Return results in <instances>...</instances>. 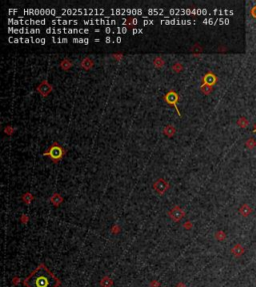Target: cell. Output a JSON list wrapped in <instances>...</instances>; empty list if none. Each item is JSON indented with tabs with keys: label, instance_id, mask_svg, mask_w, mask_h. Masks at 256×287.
I'll return each instance as SVG.
<instances>
[{
	"label": "cell",
	"instance_id": "6da1fadb",
	"mask_svg": "<svg viewBox=\"0 0 256 287\" xmlns=\"http://www.w3.org/2000/svg\"><path fill=\"white\" fill-rule=\"evenodd\" d=\"M60 284V279L53 274L44 263H40L23 279V285L25 287H59Z\"/></svg>",
	"mask_w": 256,
	"mask_h": 287
},
{
	"label": "cell",
	"instance_id": "7a4b0ae2",
	"mask_svg": "<svg viewBox=\"0 0 256 287\" xmlns=\"http://www.w3.org/2000/svg\"><path fill=\"white\" fill-rule=\"evenodd\" d=\"M62 13L67 15H89V16H93V15H101L104 13V9L100 8H63L62 9Z\"/></svg>",
	"mask_w": 256,
	"mask_h": 287
},
{
	"label": "cell",
	"instance_id": "3957f363",
	"mask_svg": "<svg viewBox=\"0 0 256 287\" xmlns=\"http://www.w3.org/2000/svg\"><path fill=\"white\" fill-rule=\"evenodd\" d=\"M63 149L60 146L58 145V143H54L53 145L50 146L49 149L46 152H44V155H49L52 160L57 161L63 157Z\"/></svg>",
	"mask_w": 256,
	"mask_h": 287
},
{
	"label": "cell",
	"instance_id": "277c9868",
	"mask_svg": "<svg viewBox=\"0 0 256 287\" xmlns=\"http://www.w3.org/2000/svg\"><path fill=\"white\" fill-rule=\"evenodd\" d=\"M168 215L175 222H179V221L185 216V211H184L180 206L177 205V206H174L172 209H170V211L168 212Z\"/></svg>",
	"mask_w": 256,
	"mask_h": 287
},
{
	"label": "cell",
	"instance_id": "5b68a950",
	"mask_svg": "<svg viewBox=\"0 0 256 287\" xmlns=\"http://www.w3.org/2000/svg\"><path fill=\"white\" fill-rule=\"evenodd\" d=\"M111 13L113 15H141L143 11L141 9H131V8H116L111 9Z\"/></svg>",
	"mask_w": 256,
	"mask_h": 287
},
{
	"label": "cell",
	"instance_id": "8992f818",
	"mask_svg": "<svg viewBox=\"0 0 256 287\" xmlns=\"http://www.w3.org/2000/svg\"><path fill=\"white\" fill-rule=\"evenodd\" d=\"M153 188L154 190L156 191L157 193L162 196V194L165 193V191L169 188V184L168 182L163 178H158L157 181L153 184Z\"/></svg>",
	"mask_w": 256,
	"mask_h": 287
},
{
	"label": "cell",
	"instance_id": "52a82bcc",
	"mask_svg": "<svg viewBox=\"0 0 256 287\" xmlns=\"http://www.w3.org/2000/svg\"><path fill=\"white\" fill-rule=\"evenodd\" d=\"M85 25H115L117 21L114 19H90L83 20Z\"/></svg>",
	"mask_w": 256,
	"mask_h": 287
},
{
	"label": "cell",
	"instance_id": "ba28073f",
	"mask_svg": "<svg viewBox=\"0 0 256 287\" xmlns=\"http://www.w3.org/2000/svg\"><path fill=\"white\" fill-rule=\"evenodd\" d=\"M8 32L13 33V34H38L40 33V29H29V28H13V27H9L8 28Z\"/></svg>",
	"mask_w": 256,
	"mask_h": 287
},
{
	"label": "cell",
	"instance_id": "9c48e42d",
	"mask_svg": "<svg viewBox=\"0 0 256 287\" xmlns=\"http://www.w3.org/2000/svg\"><path fill=\"white\" fill-rule=\"evenodd\" d=\"M164 99H165V101L167 102L168 104L173 105V106H174L175 108H176V110H177L178 114H179V115H180L179 110H178V109H177V107H176V103L178 102V95H177V93H175L174 91H170V92H168L167 94L165 95Z\"/></svg>",
	"mask_w": 256,
	"mask_h": 287
},
{
	"label": "cell",
	"instance_id": "30bf717a",
	"mask_svg": "<svg viewBox=\"0 0 256 287\" xmlns=\"http://www.w3.org/2000/svg\"><path fill=\"white\" fill-rule=\"evenodd\" d=\"M51 90H52L51 85H49L46 81H43V82L39 85V87H38V91H39V93L43 96V97H46Z\"/></svg>",
	"mask_w": 256,
	"mask_h": 287
},
{
	"label": "cell",
	"instance_id": "8fae6325",
	"mask_svg": "<svg viewBox=\"0 0 256 287\" xmlns=\"http://www.w3.org/2000/svg\"><path fill=\"white\" fill-rule=\"evenodd\" d=\"M216 81H217V78L214 76V74H212V73H207L203 77L204 85H206V86H212L213 84L216 83Z\"/></svg>",
	"mask_w": 256,
	"mask_h": 287
},
{
	"label": "cell",
	"instance_id": "7c38bea8",
	"mask_svg": "<svg viewBox=\"0 0 256 287\" xmlns=\"http://www.w3.org/2000/svg\"><path fill=\"white\" fill-rule=\"evenodd\" d=\"M52 24H58V25H69V24H73V25H77L78 24V21L77 20H66V19H60V18H58V19H55V20H52L51 21Z\"/></svg>",
	"mask_w": 256,
	"mask_h": 287
},
{
	"label": "cell",
	"instance_id": "4fadbf2b",
	"mask_svg": "<svg viewBox=\"0 0 256 287\" xmlns=\"http://www.w3.org/2000/svg\"><path fill=\"white\" fill-rule=\"evenodd\" d=\"M162 24H170V25H173V24H191L192 21L191 20H179V19H168V20H161Z\"/></svg>",
	"mask_w": 256,
	"mask_h": 287
},
{
	"label": "cell",
	"instance_id": "5bb4252c",
	"mask_svg": "<svg viewBox=\"0 0 256 287\" xmlns=\"http://www.w3.org/2000/svg\"><path fill=\"white\" fill-rule=\"evenodd\" d=\"M46 20L41 19V20H34V19H27L24 20V25H45Z\"/></svg>",
	"mask_w": 256,
	"mask_h": 287
},
{
	"label": "cell",
	"instance_id": "9a60e30c",
	"mask_svg": "<svg viewBox=\"0 0 256 287\" xmlns=\"http://www.w3.org/2000/svg\"><path fill=\"white\" fill-rule=\"evenodd\" d=\"M112 285H113V280L108 276H104L100 281L101 287H111Z\"/></svg>",
	"mask_w": 256,
	"mask_h": 287
},
{
	"label": "cell",
	"instance_id": "2e32d148",
	"mask_svg": "<svg viewBox=\"0 0 256 287\" xmlns=\"http://www.w3.org/2000/svg\"><path fill=\"white\" fill-rule=\"evenodd\" d=\"M62 197L59 196L58 193H54L53 196H51V199H50V201H51L53 204H54L55 206H58L60 203L62 202Z\"/></svg>",
	"mask_w": 256,
	"mask_h": 287
},
{
	"label": "cell",
	"instance_id": "e0dca14e",
	"mask_svg": "<svg viewBox=\"0 0 256 287\" xmlns=\"http://www.w3.org/2000/svg\"><path fill=\"white\" fill-rule=\"evenodd\" d=\"M128 31L126 27H115L112 29V34H125Z\"/></svg>",
	"mask_w": 256,
	"mask_h": 287
},
{
	"label": "cell",
	"instance_id": "ac0fdd59",
	"mask_svg": "<svg viewBox=\"0 0 256 287\" xmlns=\"http://www.w3.org/2000/svg\"><path fill=\"white\" fill-rule=\"evenodd\" d=\"M174 133H175V129H174L173 126L169 125V126H167V127H165V129H164V134L166 135V136L172 137V136L174 135Z\"/></svg>",
	"mask_w": 256,
	"mask_h": 287
},
{
	"label": "cell",
	"instance_id": "d6986e66",
	"mask_svg": "<svg viewBox=\"0 0 256 287\" xmlns=\"http://www.w3.org/2000/svg\"><path fill=\"white\" fill-rule=\"evenodd\" d=\"M8 23L11 24V25H24V20H23L22 18H18V19L9 18V19H8Z\"/></svg>",
	"mask_w": 256,
	"mask_h": 287
},
{
	"label": "cell",
	"instance_id": "ffe728a7",
	"mask_svg": "<svg viewBox=\"0 0 256 287\" xmlns=\"http://www.w3.org/2000/svg\"><path fill=\"white\" fill-rule=\"evenodd\" d=\"M250 212H251V208L249 207L248 205L247 204H244V205H242L241 206V208H240V213L243 215V216H247Z\"/></svg>",
	"mask_w": 256,
	"mask_h": 287
},
{
	"label": "cell",
	"instance_id": "44dd1931",
	"mask_svg": "<svg viewBox=\"0 0 256 287\" xmlns=\"http://www.w3.org/2000/svg\"><path fill=\"white\" fill-rule=\"evenodd\" d=\"M82 67H84L85 69H90L92 66H93V61L89 58H85L82 61Z\"/></svg>",
	"mask_w": 256,
	"mask_h": 287
},
{
	"label": "cell",
	"instance_id": "7402d4cb",
	"mask_svg": "<svg viewBox=\"0 0 256 287\" xmlns=\"http://www.w3.org/2000/svg\"><path fill=\"white\" fill-rule=\"evenodd\" d=\"M147 12H148V14H154V15H158V14H160V15H162L163 14V12H164V9L163 8H160V9H148L147 10Z\"/></svg>",
	"mask_w": 256,
	"mask_h": 287
},
{
	"label": "cell",
	"instance_id": "603a6c76",
	"mask_svg": "<svg viewBox=\"0 0 256 287\" xmlns=\"http://www.w3.org/2000/svg\"><path fill=\"white\" fill-rule=\"evenodd\" d=\"M255 146H256V142H255L254 139H249L246 142V146L249 149H252L253 148H255Z\"/></svg>",
	"mask_w": 256,
	"mask_h": 287
},
{
	"label": "cell",
	"instance_id": "cb8c5ba5",
	"mask_svg": "<svg viewBox=\"0 0 256 287\" xmlns=\"http://www.w3.org/2000/svg\"><path fill=\"white\" fill-rule=\"evenodd\" d=\"M72 41L74 43H83V44H88L89 39H83V38H73Z\"/></svg>",
	"mask_w": 256,
	"mask_h": 287
},
{
	"label": "cell",
	"instance_id": "d4e9b609",
	"mask_svg": "<svg viewBox=\"0 0 256 287\" xmlns=\"http://www.w3.org/2000/svg\"><path fill=\"white\" fill-rule=\"evenodd\" d=\"M32 199H33V196H32L29 193H25L24 196H23V201H24L25 203H27V204H28V203H30Z\"/></svg>",
	"mask_w": 256,
	"mask_h": 287
},
{
	"label": "cell",
	"instance_id": "484cf974",
	"mask_svg": "<svg viewBox=\"0 0 256 287\" xmlns=\"http://www.w3.org/2000/svg\"><path fill=\"white\" fill-rule=\"evenodd\" d=\"M237 124L240 126L241 128H246L247 125H248V121L245 118H241L239 121L237 122Z\"/></svg>",
	"mask_w": 256,
	"mask_h": 287
},
{
	"label": "cell",
	"instance_id": "4316f807",
	"mask_svg": "<svg viewBox=\"0 0 256 287\" xmlns=\"http://www.w3.org/2000/svg\"><path fill=\"white\" fill-rule=\"evenodd\" d=\"M52 42H54V43H67L68 39L67 38H55V37H52Z\"/></svg>",
	"mask_w": 256,
	"mask_h": 287
},
{
	"label": "cell",
	"instance_id": "83f0119b",
	"mask_svg": "<svg viewBox=\"0 0 256 287\" xmlns=\"http://www.w3.org/2000/svg\"><path fill=\"white\" fill-rule=\"evenodd\" d=\"M154 64H155L156 67H162V66L164 65V62H163V60L161 58H156L155 61H154Z\"/></svg>",
	"mask_w": 256,
	"mask_h": 287
},
{
	"label": "cell",
	"instance_id": "f1b7e54d",
	"mask_svg": "<svg viewBox=\"0 0 256 287\" xmlns=\"http://www.w3.org/2000/svg\"><path fill=\"white\" fill-rule=\"evenodd\" d=\"M70 63L67 61V60H65V61H63L62 62V68H64V69H68L70 67Z\"/></svg>",
	"mask_w": 256,
	"mask_h": 287
},
{
	"label": "cell",
	"instance_id": "f546056e",
	"mask_svg": "<svg viewBox=\"0 0 256 287\" xmlns=\"http://www.w3.org/2000/svg\"><path fill=\"white\" fill-rule=\"evenodd\" d=\"M250 14H251V16H252L253 18H255V19H256V5L251 9V11H250Z\"/></svg>",
	"mask_w": 256,
	"mask_h": 287
},
{
	"label": "cell",
	"instance_id": "4dcf8cb0",
	"mask_svg": "<svg viewBox=\"0 0 256 287\" xmlns=\"http://www.w3.org/2000/svg\"><path fill=\"white\" fill-rule=\"evenodd\" d=\"M153 23H154L153 20H148V19H144L143 20L144 25H151V24H153Z\"/></svg>",
	"mask_w": 256,
	"mask_h": 287
},
{
	"label": "cell",
	"instance_id": "1f68e13d",
	"mask_svg": "<svg viewBox=\"0 0 256 287\" xmlns=\"http://www.w3.org/2000/svg\"><path fill=\"white\" fill-rule=\"evenodd\" d=\"M104 32L107 33V34L112 33V28H110V27H106V28H104Z\"/></svg>",
	"mask_w": 256,
	"mask_h": 287
},
{
	"label": "cell",
	"instance_id": "d6a6232c",
	"mask_svg": "<svg viewBox=\"0 0 256 287\" xmlns=\"http://www.w3.org/2000/svg\"><path fill=\"white\" fill-rule=\"evenodd\" d=\"M143 30L142 29H134L133 30V34H138V33H142Z\"/></svg>",
	"mask_w": 256,
	"mask_h": 287
},
{
	"label": "cell",
	"instance_id": "836d02e7",
	"mask_svg": "<svg viewBox=\"0 0 256 287\" xmlns=\"http://www.w3.org/2000/svg\"><path fill=\"white\" fill-rule=\"evenodd\" d=\"M105 42H106V43H109V42H111V38H110V37H107V38L105 39Z\"/></svg>",
	"mask_w": 256,
	"mask_h": 287
},
{
	"label": "cell",
	"instance_id": "e575fe53",
	"mask_svg": "<svg viewBox=\"0 0 256 287\" xmlns=\"http://www.w3.org/2000/svg\"><path fill=\"white\" fill-rule=\"evenodd\" d=\"M116 42H117V43H120V42H121V38H120V37L116 38Z\"/></svg>",
	"mask_w": 256,
	"mask_h": 287
},
{
	"label": "cell",
	"instance_id": "d590c367",
	"mask_svg": "<svg viewBox=\"0 0 256 287\" xmlns=\"http://www.w3.org/2000/svg\"><path fill=\"white\" fill-rule=\"evenodd\" d=\"M253 132H254V133H256V126H255V129L253 130Z\"/></svg>",
	"mask_w": 256,
	"mask_h": 287
}]
</instances>
